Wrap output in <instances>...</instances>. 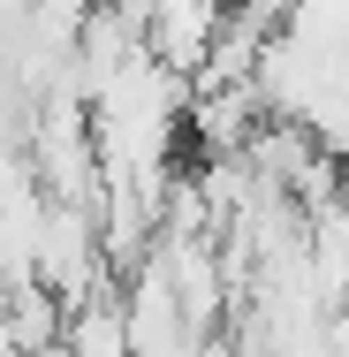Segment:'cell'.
<instances>
[{"instance_id":"obj_1","label":"cell","mask_w":349,"mask_h":357,"mask_svg":"<svg viewBox=\"0 0 349 357\" xmlns=\"http://www.w3.org/2000/svg\"><path fill=\"white\" fill-rule=\"evenodd\" d=\"M61 357H130L114 289H91L84 304H69V319H61Z\"/></svg>"}]
</instances>
